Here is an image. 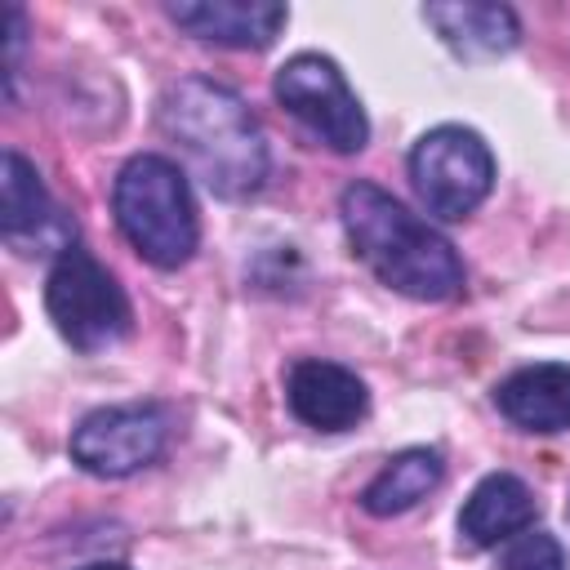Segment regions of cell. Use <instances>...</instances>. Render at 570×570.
<instances>
[{
  "label": "cell",
  "mask_w": 570,
  "mask_h": 570,
  "mask_svg": "<svg viewBox=\"0 0 570 570\" xmlns=\"http://www.w3.org/2000/svg\"><path fill=\"white\" fill-rule=\"evenodd\" d=\"M423 18L436 27V36L463 53V58H494L508 53L521 36L517 13L508 4H481V0H454V4H428Z\"/></svg>",
  "instance_id": "cell-13"
},
{
  "label": "cell",
  "mask_w": 570,
  "mask_h": 570,
  "mask_svg": "<svg viewBox=\"0 0 570 570\" xmlns=\"http://www.w3.org/2000/svg\"><path fill=\"white\" fill-rule=\"evenodd\" d=\"M285 401H289L294 419L316 428V432H347L370 410V392L356 379V370H347L338 361H321V356L289 365Z\"/></svg>",
  "instance_id": "cell-9"
},
{
  "label": "cell",
  "mask_w": 570,
  "mask_h": 570,
  "mask_svg": "<svg viewBox=\"0 0 570 570\" xmlns=\"http://www.w3.org/2000/svg\"><path fill=\"white\" fill-rule=\"evenodd\" d=\"M169 18L187 36L209 40V45L267 49L281 36L289 9L272 0H183V4H169Z\"/></svg>",
  "instance_id": "cell-10"
},
{
  "label": "cell",
  "mask_w": 570,
  "mask_h": 570,
  "mask_svg": "<svg viewBox=\"0 0 570 570\" xmlns=\"http://www.w3.org/2000/svg\"><path fill=\"white\" fill-rule=\"evenodd\" d=\"M499 570H566V552L552 534L530 530L508 543V552L499 557Z\"/></svg>",
  "instance_id": "cell-15"
},
{
  "label": "cell",
  "mask_w": 570,
  "mask_h": 570,
  "mask_svg": "<svg viewBox=\"0 0 570 570\" xmlns=\"http://www.w3.org/2000/svg\"><path fill=\"white\" fill-rule=\"evenodd\" d=\"M111 209L125 240L151 267H183L196 254V240H200L196 200H191L187 174L169 156H156V151L134 156L116 174Z\"/></svg>",
  "instance_id": "cell-3"
},
{
  "label": "cell",
  "mask_w": 570,
  "mask_h": 570,
  "mask_svg": "<svg viewBox=\"0 0 570 570\" xmlns=\"http://www.w3.org/2000/svg\"><path fill=\"white\" fill-rule=\"evenodd\" d=\"M338 214L356 258L396 294L419 303H445L463 289V263L454 245L419 214H410L392 191L374 183H347Z\"/></svg>",
  "instance_id": "cell-1"
},
{
  "label": "cell",
  "mask_w": 570,
  "mask_h": 570,
  "mask_svg": "<svg viewBox=\"0 0 570 570\" xmlns=\"http://www.w3.org/2000/svg\"><path fill=\"white\" fill-rule=\"evenodd\" d=\"M0 232L22 254H67L76 232L45 191L36 165L13 147L0 156Z\"/></svg>",
  "instance_id": "cell-8"
},
{
  "label": "cell",
  "mask_w": 570,
  "mask_h": 570,
  "mask_svg": "<svg viewBox=\"0 0 570 570\" xmlns=\"http://www.w3.org/2000/svg\"><path fill=\"white\" fill-rule=\"evenodd\" d=\"M45 307H49L53 330L76 352H107L134 325L120 281L80 245H71L67 254L53 258V267L45 276Z\"/></svg>",
  "instance_id": "cell-4"
},
{
  "label": "cell",
  "mask_w": 570,
  "mask_h": 570,
  "mask_svg": "<svg viewBox=\"0 0 570 570\" xmlns=\"http://www.w3.org/2000/svg\"><path fill=\"white\" fill-rule=\"evenodd\" d=\"M272 94L325 147H334V151H361L370 142L365 107L356 102V94L347 89L343 71L330 58H321V53H294L289 62H281V71L272 80Z\"/></svg>",
  "instance_id": "cell-6"
},
{
  "label": "cell",
  "mask_w": 570,
  "mask_h": 570,
  "mask_svg": "<svg viewBox=\"0 0 570 570\" xmlns=\"http://www.w3.org/2000/svg\"><path fill=\"white\" fill-rule=\"evenodd\" d=\"M160 129L178 142V151L214 196L245 200L263 187L267 138L236 89L209 76L178 80L160 102Z\"/></svg>",
  "instance_id": "cell-2"
},
{
  "label": "cell",
  "mask_w": 570,
  "mask_h": 570,
  "mask_svg": "<svg viewBox=\"0 0 570 570\" xmlns=\"http://www.w3.org/2000/svg\"><path fill=\"white\" fill-rule=\"evenodd\" d=\"M169 414L165 405H102L71 432V459L89 476H129L165 454Z\"/></svg>",
  "instance_id": "cell-7"
},
{
  "label": "cell",
  "mask_w": 570,
  "mask_h": 570,
  "mask_svg": "<svg viewBox=\"0 0 570 570\" xmlns=\"http://www.w3.org/2000/svg\"><path fill=\"white\" fill-rule=\"evenodd\" d=\"M80 570H129V566H120V561H89V566H80Z\"/></svg>",
  "instance_id": "cell-16"
},
{
  "label": "cell",
  "mask_w": 570,
  "mask_h": 570,
  "mask_svg": "<svg viewBox=\"0 0 570 570\" xmlns=\"http://www.w3.org/2000/svg\"><path fill=\"white\" fill-rule=\"evenodd\" d=\"M534 494L517 472H490L476 481L459 512V539L468 548H494L503 539H517L534 525Z\"/></svg>",
  "instance_id": "cell-11"
},
{
  "label": "cell",
  "mask_w": 570,
  "mask_h": 570,
  "mask_svg": "<svg viewBox=\"0 0 570 570\" xmlns=\"http://www.w3.org/2000/svg\"><path fill=\"white\" fill-rule=\"evenodd\" d=\"M445 476V459L428 445H410L401 454H392L379 476L361 490V508L370 517H401L410 508H419Z\"/></svg>",
  "instance_id": "cell-14"
},
{
  "label": "cell",
  "mask_w": 570,
  "mask_h": 570,
  "mask_svg": "<svg viewBox=\"0 0 570 570\" xmlns=\"http://www.w3.org/2000/svg\"><path fill=\"white\" fill-rule=\"evenodd\" d=\"M410 183L428 214L454 223L468 218L494 187V156L468 125H436L410 151Z\"/></svg>",
  "instance_id": "cell-5"
},
{
  "label": "cell",
  "mask_w": 570,
  "mask_h": 570,
  "mask_svg": "<svg viewBox=\"0 0 570 570\" xmlns=\"http://www.w3.org/2000/svg\"><path fill=\"white\" fill-rule=\"evenodd\" d=\"M499 414L521 432H566L570 428V365L539 361L512 370L494 387Z\"/></svg>",
  "instance_id": "cell-12"
}]
</instances>
